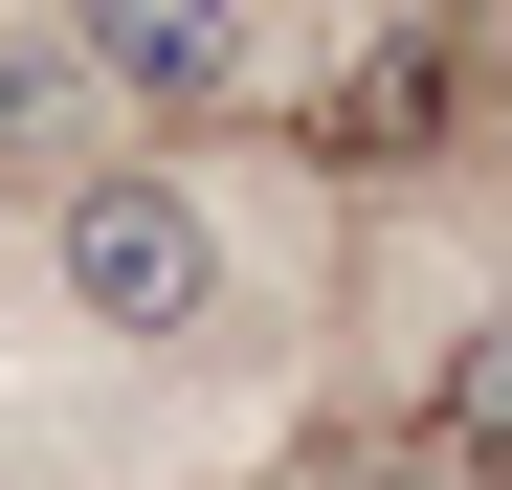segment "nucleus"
<instances>
[{"label":"nucleus","instance_id":"nucleus-1","mask_svg":"<svg viewBox=\"0 0 512 490\" xmlns=\"http://www.w3.org/2000/svg\"><path fill=\"white\" fill-rule=\"evenodd\" d=\"M45 290H67V335H112V357H201L245 268H223V201L179 156H67L45 179Z\"/></svg>","mask_w":512,"mask_h":490},{"label":"nucleus","instance_id":"nucleus-2","mask_svg":"<svg viewBox=\"0 0 512 490\" xmlns=\"http://www.w3.org/2000/svg\"><path fill=\"white\" fill-rule=\"evenodd\" d=\"M45 45L90 67V112H134V134H201V112L268 90V23H245V0H67Z\"/></svg>","mask_w":512,"mask_h":490},{"label":"nucleus","instance_id":"nucleus-4","mask_svg":"<svg viewBox=\"0 0 512 490\" xmlns=\"http://www.w3.org/2000/svg\"><path fill=\"white\" fill-rule=\"evenodd\" d=\"M423 134H446V45H357V90L312 112V156H357V179H401Z\"/></svg>","mask_w":512,"mask_h":490},{"label":"nucleus","instance_id":"nucleus-5","mask_svg":"<svg viewBox=\"0 0 512 490\" xmlns=\"http://www.w3.org/2000/svg\"><path fill=\"white\" fill-rule=\"evenodd\" d=\"M423 446H446L468 490L512 468V335H468V357H446V401H423Z\"/></svg>","mask_w":512,"mask_h":490},{"label":"nucleus","instance_id":"nucleus-3","mask_svg":"<svg viewBox=\"0 0 512 490\" xmlns=\"http://www.w3.org/2000/svg\"><path fill=\"white\" fill-rule=\"evenodd\" d=\"M67 156H112V112H90V67H67L45 23H0V179H67Z\"/></svg>","mask_w":512,"mask_h":490}]
</instances>
